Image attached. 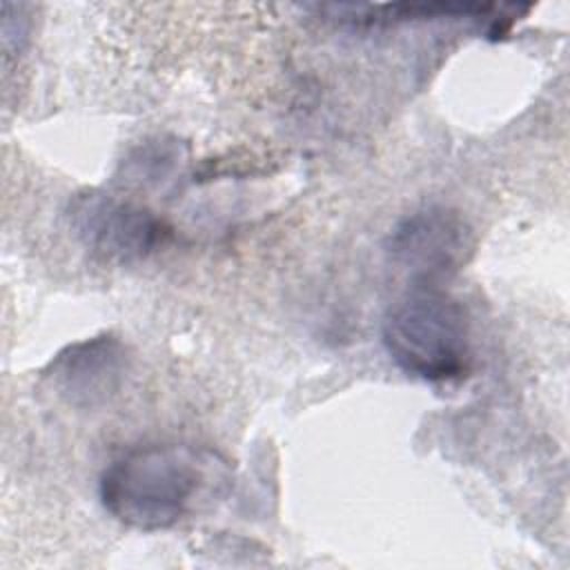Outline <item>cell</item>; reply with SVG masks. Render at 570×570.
Returning a JSON list of instances; mask_svg holds the SVG:
<instances>
[{"label":"cell","instance_id":"2","mask_svg":"<svg viewBox=\"0 0 570 570\" xmlns=\"http://www.w3.org/2000/svg\"><path fill=\"white\" fill-rule=\"evenodd\" d=\"M381 338L396 367L419 381L452 383L470 370V316L436 285H414L399 296L383 316Z\"/></svg>","mask_w":570,"mask_h":570},{"label":"cell","instance_id":"1","mask_svg":"<svg viewBox=\"0 0 570 570\" xmlns=\"http://www.w3.org/2000/svg\"><path fill=\"white\" fill-rule=\"evenodd\" d=\"M229 483L232 468L212 448L156 443L129 450L105 468L100 501L122 525L156 532L223 499Z\"/></svg>","mask_w":570,"mask_h":570},{"label":"cell","instance_id":"3","mask_svg":"<svg viewBox=\"0 0 570 570\" xmlns=\"http://www.w3.org/2000/svg\"><path fill=\"white\" fill-rule=\"evenodd\" d=\"M67 218L85 249L114 263L142 261L171 236V227L151 209L98 189L76 194Z\"/></svg>","mask_w":570,"mask_h":570},{"label":"cell","instance_id":"4","mask_svg":"<svg viewBox=\"0 0 570 570\" xmlns=\"http://www.w3.org/2000/svg\"><path fill=\"white\" fill-rule=\"evenodd\" d=\"M385 247L414 285H436L468 263L474 236L456 209L430 205L403 216L392 227Z\"/></svg>","mask_w":570,"mask_h":570},{"label":"cell","instance_id":"5","mask_svg":"<svg viewBox=\"0 0 570 570\" xmlns=\"http://www.w3.org/2000/svg\"><path fill=\"white\" fill-rule=\"evenodd\" d=\"M125 372V345L109 334H100L60 350L47 365L45 379L69 405L94 407L118 392Z\"/></svg>","mask_w":570,"mask_h":570}]
</instances>
